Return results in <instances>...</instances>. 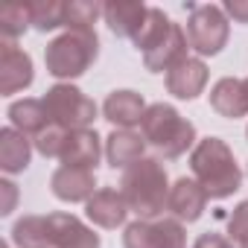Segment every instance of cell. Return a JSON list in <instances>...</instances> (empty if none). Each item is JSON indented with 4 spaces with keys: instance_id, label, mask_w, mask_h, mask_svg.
Returning a JSON list of instances; mask_svg holds the SVG:
<instances>
[{
    "instance_id": "obj_19",
    "label": "cell",
    "mask_w": 248,
    "mask_h": 248,
    "mask_svg": "<svg viewBox=\"0 0 248 248\" xmlns=\"http://www.w3.org/2000/svg\"><path fill=\"white\" fill-rule=\"evenodd\" d=\"M143 149H146V140L143 135L132 132V129H114L105 140V155H108V164L117 170H129L132 164H138L143 158Z\"/></svg>"
},
{
    "instance_id": "obj_15",
    "label": "cell",
    "mask_w": 248,
    "mask_h": 248,
    "mask_svg": "<svg viewBox=\"0 0 248 248\" xmlns=\"http://www.w3.org/2000/svg\"><path fill=\"white\" fill-rule=\"evenodd\" d=\"M187 47H190V41H187V32L178 27V24H172V30L167 32V38L158 44V47H152L149 53H143V64H146V70H152V73H170L178 62H184L187 59Z\"/></svg>"
},
{
    "instance_id": "obj_25",
    "label": "cell",
    "mask_w": 248,
    "mask_h": 248,
    "mask_svg": "<svg viewBox=\"0 0 248 248\" xmlns=\"http://www.w3.org/2000/svg\"><path fill=\"white\" fill-rule=\"evenodd\" d=\"M30 9H32V27L38 32H53L64 27L67 3H62V0H38V3H30Z\"/></svg>"
},
{
    "instance_id": "obj_1",
    "label": "cell",
    "mask_w": 248,
    "mask_h": 248,
    "mask_svg": "<svg viewBox=\"0 0 248 248\" xmlns=\"http://www.w3.org/2000/svg\"><path fill=\"white\" fill-rule=\"evenodd\" d=\"M190 170L210 199H228L239 190L242 172L231 146L219 138H204L190 152Z\"/></svg>"
},
{
    "instance_id": "obj_7",
    "label": "cell",
    "mask_w": 248,
    "mask_h": 248,
    "mask_svg": "<svg viewBox=\"0 0 248 248\" xmlns=\"http://www.w3.org/2000/svg\"><path fill=\"white\" fill-rule=\"evenodd\" d=\"M123 248H187V231L178 219H138L123 233Z\"/></svg>"
},
{
    "instance_id": "obj_6",
    "label": "cell",
    "mask_w": 248,
    "mask_h": 248,
    "mask_svg": "<svg viewBox=\"0 0 248 248\" xmlns=\"http://www.w3.org/2000/svg\"><path fill=\"white\" fill-rule=\"evenodd\" d=\"M190 12L187 18V41L199 56H216L222 53V47L228 44L231 35V24L225 18V12L213 3H187L184 6Z\"/></svg>"
},
{
    "instance_id": "obj_22",
    "label": "cell",
    "mask_w": 248,
    "mask_h": 248,
    "mask_svg": "<svg viewBox=\"0 0 248 248\" xmlns=\"http://www.w3.org/2000/svg\"><path fill=\"white\" fill-rule=\"evenodd\" d=\"M12 242L18 248H53V233L47 216H24L12 228Z\"/></svg>"
},
{
    "instance_id": "obj_20",
    "label": "cell",
    "mask_w": 248,
    "mask_h": 248,
    "mask_svg": "<svg viewBox=\"0 0 248 248\" xmlns=\"http://www.w3.org/2000/svg\"><path fill=\"white\" fill-rule=\"evenodd\" d=\"M9 120H12V129H18L21 135H41L50 126V114L44 108V99H15L9 105Z\"/></svg>"
},
{
    "instance_id": "obj_8",
    "label": "cell",
    "mask_w": 248,
    "mask_h": 248,
    "mask_svg": "<svg viewBox=\"0 0 248 248\" xmlns=\"http://www.w3.org/2000/svg\"><path fill=\"white\" fill-rule=\"evenodd\" d=\"M32 59L30 53H24L18 44L3 41L0 44V93L12 96L24 88L32 85Z\"/></svg>"
},
{
    "instance_id": "obj_17",
    "label": "cell",
    "mask_w": 248,
    "mask_h": 248,
    "mask_svg": "<svg viewBox=\"0 0 248 248\" xmlns=\"http://www.w3.org/2000/svg\"><path fill=\"white\" fill-rule=\"evenodd\" d=\"M102 114H105V120L114 123L117 129H132V126H140L143 123L146 102L135 91H114L102 102Z\"/></svg>"
},
{
    "instance_id": "obj_9",
    "label": "cell",
    "mask_w": 248,
    "mask_h": 248,
    "mask_svg": "<svg viewBox=\"0 0 248 248\" xmlns=\"http://www.w3.org/2000/svg\"><path fill=\"white\" fill-rule=\"evenodd\" d=\"M207 193L196 178H178L170 187V199H167V210L178 219V222H196L202 219L204 207H207Z\"/></svg>"
},
{
    "instance_id": "obj_27",
    "label": "cell",
    "mask_w": 248,
    "mask_h": 248,
    "mask_svg": "<svg viewBox=\"0 0 248 248\" xmlns=\"http://www.w3.org/2000/svg\"><path fill=\"white\" fill-rule=\"evenodd\" d=\"M64 140H67V129L56 126V123H50V126L35 135V149L44 155V158H62V149H64Z\"/></svg>"
},
{
    "instance_id": "obj_33",
    "label": "cell",
    "mask_w": 248,
    "mask_h": 248,
    "mask_svg": "<svg viewBox=\"0 0 248 248\" xmlns=\"http://www.w3.org/2000/svg\"><path fill=\"white\" fill-rule=\"evenodd\" d=\"M245 91H248V79H245Z\"/></svg>"
},
{
    "instance_id": "obj_18",
    "label": "cell",
    "mask_w": 248,
    "mask_h": 248,
    "mask_svg": "<svg viewBox=\"0 0 248 248\" xmlns=\"http://www.w3.org/2000/svg\"><path fill=\"white\" fill-rule=\"evenodd\" d=\"M146 12L149 6L135 3V0H114V3L102 6V18L117 38H135L140 24L146 21Z\"/></svg>"
},
{
    "instance_id": "obj_32",
    "label": "cell",
    "mask_w": 248,
    "mask_h": 248,
    "mask_svg": "<svg viewBox=\"0 0 248 248\" xmlns=\"http://www.w3.org/2000/svg\"><path fill=\"white\" fill-rule=\"evenodd\" d=\"M0 248H9V242H3V245H0Z\"/></svg>"
},
{
    "instance_id": "obj_2",
    "label": "cell",
    "mask_w": 248,
    "mask_h": 248,
    "mask_svg": "<svg viewBox=\"0 0 248 248\" xmlns=\"http://www.w3.org/2000/svg\"><path fill=\"white\" fill-rule=\"evenodd\" d=\"M120 193L126 199L129 210H135L140 219H155L170 199V181L164 164L158 158H140L129 170H123Z\"/></svg>"
},
{
    "instance_id": "obj_13",
    "label": "cell",
    "mask_w": 248,
    "mask_h": 248,
    "mask_svg": "<svg viewBox=\"0 0 248 248\" xmlns=\"http://www.w3.org/2000/svg\"><path fill=\"white\" fill-rule=\"evenodd\" d=\"M207 85V64L202 59L187 56L167 73V91L178 99H196Z\"/></svg>"
},
{
    "instance_id": "obj_11",
    "label": "cell",
    "mask_w": 248,
    "mask_h": 248,
    "mask_svg": "<svg viewBox=\"0 0 248 248\" xmlns=\"http://www.w3.org/2000/svg\"><path fill=\"white\" fill-rule=\"evenodd\" d=\"M50 190L62 202H88L96 193V178L93 170H79V167H59L50 175Z\"/></svg>"
},
{
    "instance_id": "obj_34",
    "label": "cell",
    "mask_w": 248,
    "mask_h": 248,
    "mask_svg": "<svg viewBox=\"0 0 248 248\" xmlns=\"http://www.w3.org/2000/svg\"><path fill=\"white\" fill-rule=\"evenodd\" d=\"M242 248H248V242H242Z\"/></svg>"
},
{
    "instance_id": "obj_16",
    "label": "cell",
    "mask_w": 248,
    "mask_h": 248,
    "mask_svg": "<svg viewBox=\"0 0 248 248\" xmlns=\"http://www.w3.org/2000/svg\"><path fill=\"white\" fill-rule=\"evenodd\" d=\"M102 155L99 146V135L93 129H79V132H67L64 149H62V167H79V170H96Z\"/></svg>"
},
{
    "instance_id": "obj_5",
    "label": "cell",
    "mask_w": 248,
    "mask_h": 248,
    "mask_svg": "<svg viewBox=\"0 0 248 248\" xmlns=\"http://www.w3.org/2000/svg\"><path fill=\"white\" fill-rule=\"evenodd\" d=\"M44 108L50 114V123L67 129V132H79L88 129L96 120V102L91 96H85L76 85L70 82H59L44 93Z\"/></svg>"
},
{
    "instance_id": "obj_23",
    "label": "cell",
    "mask_w": 248,
    "mask_h": 248,
    "mask_svg": "<svg viewBox=\"0 0 248 248\" xmlns=\"http://www.w3.org/2000/svg\"><path fill=\"white\" fill-rule=\"evenodd\" d=\"M172 30V21L164 15V9H158V6H149V12H146V21L140 24V30H138V35L132 38L135 41V47L140 50V53H149L152 47H158L164 38H167V32Z\"/></svg>"
},
{
    "instance_id": "obj_3",
    "label": "cell",
    "mask_w": 248,
    "mask_h": 248,
    "mask_svg": "<svg viewBox=\"0 0 248 248\" xmlns=\"http://www.w3.org/2000/svg\"><path fill=\"white\" fill-rule=\"evenodd\" d=\"M140 132H143L146 146H152L167 161L181 158L196 143V126L190 120H184L167 102H155V105L146 108L143 123H140Z\"/></svg>"
},
{
    "instance_id": "obj_12",
    "label": "cell",
    "mask_w": 248,
    "mask_h": 248,
    "mask_svg": "<svg viewBox=\"0 0 248 248\" xmlns=\"http://www.w3.org/2000/svg\"><path fill=\"white\" fill-rule=\"evenodd\" d=\"M47 222L53 233V248H99V233H93L73 213H50Z\"/></svg>"
},
{
    "instance_id": "obj_21",
    "label": "cell",
    "mask_w": 248,
    "mask_h": 248,
    "mask_svg": "<svg viewBox=\"0 0 248 248\" xmlns=\"http://www.w3.org/2000/svg\"><path fill=\"white\" fill-rule=\"evenodd\" d=\"M30 158H32V146H30L27 135H21L12 126L0 132V170L9 175L24 172L30 167Z\"/></svg>"
},
{
    "instance_id": "obj_4",
    "label": "cell",
    "mask_w": 248,
    "mask_h": 248,
    "mask_svg": "<svg viewBox=\"0 0 248 248\" xmlns=\"http://www.w3.org/2000/svg\"><path fill=\"white\" fill-rule=\"evenodd\" d=\"M96 56H99L96 32L67 30L64 35H59L47 44L44 64H47V73L56 79H76L96 62Z\"/></svg>"
},
{
    "instance_id": "obj_14",
    "label": "cell",
    "mask_w": 248,
    "mask_h": 248,
    "mask_svg": "<svg viewBox=\"0 0 248 248\" xmlns=\"http://www.w3.org/2000/svg\"><path fill=\"white\" fill-rule=\"evenodd\" d=\"M210 108L219 117L228 120H239L248 114V91H245V79L236 76H225L210 88Z\"/></svg>"
},
{
    "instance_id": "obj_24",
    "label": "cell",
    "mask_w": 248,
    "mask_h": 248,
    "mask_svg": "<svg viewBox=\"0 0 248 248\" xmlns=\"http://www.w3.org/2000/svg\"><path fill=\"white\" fill-rule=\"evenodd\" d=\"M30 24H32L30 3H15V6H3V9H0V35H3V41L15 44V38H21Z\"/></svg>"
},
{
    "instance_id": "obj_30",
    "label": "cell",
    "mask_w": 248,
    "mask_h": 248,
    "mask_svg": "<svg viewBox=\"0 0 248 248\" xmlns=\"http://www.w3.org/2000/svg\"><path fill=\"white\" fill-rule=\"evenodd\" d=\"M193 248H233V242H231L228 236H222V233L207 231V233H202V236L196 239V245H193Z\"/></svg>"
},
{
    "instance_id": "obj_26",
    "label": "cell",
    "mask_w": 248,
    "mask_h": 248,
    "mask_svg": "<svg viewBox=\"0 0 248 248\" xmlns=\"http://www.w3.org/2000/svg\"><path fill=\"white\" fill-rule=\"evenodd\" d=\"M99 15H102V6H99V3L73 0V3H67L64 27H67V30H79V32H93V24H96Z\"/></svg>"
},
{
    "instance_id": "obj_28",
    "label": "cell",
    "mask_w": 248,
    "mask_h": 248,
    "mask_svg": "<svg viewBox=\"0 0 248 248\" xmlns=\"http://www.w3.org/2000/svg\"><path fill=\"white\" fill-rule=\"evenodd\" d=\"M228 239L248 242V199L239 202L233 207V213L228 216Z\"/></svg>"
},
{
    "instance_id": "obj_35",
    "label": "cell",
    "mask_w": 248,
    "mask_h": 248,
    "mask_svg": "<svg viewBox=\"0 0 248 248\" xmlns=\"http://www.w3.org/2000/svg\"><path fill=\"white\" fill-rule=\"evenodd\" d=\"M245 135H248V132H245Z\"/></svg>"
},
{
    "instance_id": "obj_31",
    "label": "cell",
    "mask_w": 248,
    "mask_h": 248,
    "mask_svg": "<svg viewBox=\"0 0 248 248\" xmlns=\"http://www.w3.org/2000/svg\"><path fill=\"white\" fill-rule=\"evenodd\" d=\"M225 12L236 21V24H248V0H228Z\"/></svg>"
},
{
    "instance_id": "obj_10",
    "label": "cell",
    "mask_w": 248,
    "mask_h": 248,
    "mask_svg": "<svg viewBox=\"0 0 248 248\" xmlns=\"http://www.w3.org/2000/svg\"><path fill=\"white\" fill-rule=\"evenodd\" d=\"M85 204H88V207H85L88 219H91L93 225L105 228V231L120 228L123 222H126V213H129L126 199H123V193H120V190H114V187H99V190L85 202Z\"/></svg>"
},
{
    "instance_id": "obj_29",
    "label": "cell",
    "mask_w": 248,
    "mask_h": 248,
    "mask_svg": "<svg viewBox=\"0 0 248 248\" xmlns=\"http://www.w3.org/2000/svg\"><path fill=\"white\" fill-rule=\"evenodd\" d=\"M0 193H3V202H0V213L9 216L15 210V202H18V187L12 181H0Z\"/></svg>"
}]
</instances>
